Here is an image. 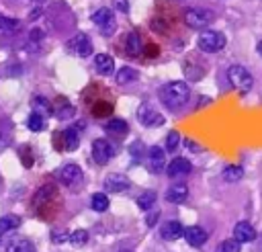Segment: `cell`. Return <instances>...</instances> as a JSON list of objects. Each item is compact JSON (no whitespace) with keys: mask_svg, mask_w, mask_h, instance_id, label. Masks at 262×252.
<instances>
[{"mask_svg":"<svg viewBox=\"0 0 262 252\" xmlns=\"http://www.w3.org/2000/svg\"><path fill=\"white\" fill-rule=\"evenodd\" d=\"M188 98H190V88H188L186 82L176 80V82H168L160 88V100L170 111L182 109L188 102Z\"/></svg>","mask_w":262,"mask_h":252,"instance_id":"obj_1","label":"cell"},{"mask_svg":"<svg viewBox=\"0 0 262 252\" xmlns=\"http://www.w3.org/2000/svg\"><path fill=\"white\" fill-rule=\"evenodd\" d=\"M227 78H229V84L237 90V92H242V94H246V92H250L252 90V84H254V80H252V74L244 68V66H229V70H227Z\"/></svg>","mask_w":262,"mask_h":252,"instance_id":"obj_2","label":"cell"},{"mask_svg":"<svg viewBox=\"0 0 262 252\" xmlns=\"http://www.w3.org/2000/svg\"><path fill=\"white\" fill-rule=\"evenodd\" d=\"M199 49L205 53H217L225 47V35L219 31H203L199 35Z\"/></svg>","mask_w":262,"mask_h":252,"instance_id":"obj_3","label":"cell"},{"mask_svg":"<svg viewBox=\"0 0 262 252\" xmlns=\"http://www.w3.org/2000/svg\"><path fill=\"white\" fill-rule=\"evenodd\" d=\"M213 20H215V14H213V10H209V8H188V10L184 12V23H186L190 29H205V27H209Z\"/></svg>","mask_w":262,"mask_h":252,"instance_id":"obj_4","label":"cell"},{"mask_svg":"<svg viewBox=\"0 0 262 252\" xmlns=\"http://www.w3.org/2000/svg\"><path fill=\"white\" fill-rule=\"evenodd\" d=\"M92 23L100 29L102 35H113L117 29V20H115V12L111 8H98L96 12H92Z\"/></svg>","mask_w":262,"mask_h":252,"instance_id":"obj_5","label":"cell"},{"mask_svg":"<svg viewBox=\"0 0 262 252\" xmlns=\"http://www.w3.org/2000/svg\"><path fill=\"white\" fill-rule=\"evenodd\" d=\"M68 51L78 55V57H88L92 53V41L86 33H76L68 43H66Z\"/></svg>","mask_w":262,"mask_h":252,"instance_id":"obj_6","label":"cell"},{"mask_svg":"<svg viewBox=\"0 0 262 252\" xmlns=\"http://www.w3.org/2000/svg\"><path fill=\"white\" fill-rule=\"evenodd\" d=\"M115 156V143H111L108 139H94L92 141V158L98 166L108 164V160Z\"/></svg>","mask_w":262,"mask_h":252,"instance_id":"obj_7","label":"cell"},{"mask_svg":"<svg viewBox=\"0 0 262 252\" xmlns=\"http://www.w3.org/2000/svg\"><path fill=\"white\" fill-rule=\"evenodd\" d=\"M59 180L68 186V188H78L84 180V174H82V168L76 166V164H66L61 170H59Z\"/></svg>","mask_w":262,"mask_h":252,"instance_id":"obj_8","label":"cell"},{"mask_svg":"<svg viewBox=\"0 0 262 252\" xmlns=\"http://www.w3.org/2000/svg\"><path fill=\"white\" fill-rule=\"evenodd\" d=\"M137 121L145 127H160L164 125V115H160L151 104H141L137 109Z\"/></svg>","mask_w":262,"mask_h":252,"instance_id":"obj_9","label":"cell"},{"mask_svg":"<svg viewBox=\"0 0 262 252\" xmlns=\"http://www.w3.org/2000/svg\"><path fill=\"white\" fill-rule=\"evenodd\" d=\"M164 164H166V156H164V150L160 145H151L147 150V168L149 172L154 174H160L164 170Z\"/></svg>","mask_w":262,"mask_h":252,"instance_id":"obj_10","label":"cell"},{"mask_svg":"<svg viewBox=\"0 0 262 252\" xmlns=\"http://www.w3.org/2000/svg\"><path fill=\"white\" fill-rule=\"evenodd\" d=\"M129 186H131V182L123 174H108L104 178V191L106 193H125Z\"/></svg>","mask_w":262,"mask_h":252,"instance_id":"obj_11","label":"cell"},{"mask_svg":"<svg viewBox=\"0 0 262 252\" xmlns=\"http://www.w3.org/2000/svg\"><path fill=\"white\" fill-rule=\"evenodd\" d=\"M192 170V164L186 158H174L168 166H166V174L170 178H178V176H186Z\"/></svg>","mask_w":262,"mask_h":252,"instance_id":"obj_12","label":"cell"},{"mask_svg":"<svg viewBox=\"0 0 262 252\" xmlns=\"http://www.w3.org/2000/svg\"><path fill=\"white\" fill-rule=\"evenodd\" d=\"M125 53L131 57H139L143 53V41L137 31H129L125 37Z\"/></svg>","mask_w":262,"mask_h":252,"instance_id":"obj_13","label":"cell"},{"mask_svg":"<svg viewBox=\"0 0 262 252\" xmlns=\"http://www.w3.org/2000/svg\"><path fill=\"white\" fill-rule=\"evenodd\" d=\"M182 236H184V240H186L190 246H196V248L207 242V232H205L201 225H190V227H186Z\"/></svg>","mask_w":262,"mask_h":252,"instance_id":"obj_14","label":"cell"},{"mask_svg":"<svg viewBox=\"0 0 262 252\" xmlns=\"http://www.w3.org/2000/svg\"><path fill=\"white\" fill-rule=\"evenodd\" d=\"M233 238H235L237 242H252V240L256 238V229H254V225L248 223V221H237L235 227H233Z\"/></svg>","mask_w":262,"mask_h":252,"instance_id":"obj_15","label":"cell"},{"mask_svg":"<svg viewBox=\"0 0 262 252\" xmlns=\"http://www.w3.org/2000/svg\"><path fill=\"white\" fill-rule=\"evenodd\" d=\"M186 197H188V186H186L184 182H176V184H172V186L168 188V193H166V199H168L170 203H174V205L184 203Z\"/></svg>","mask_w":262,"mask_h":252,"instance_id":"obj_16","label":"cell"},{"mask_svg":"<svg viewBox=\"0 0 262 252\" xmlns=\"http://www.w3.org/2000/svg\"><path fill=\"white\" fill-rule=\"evenodd\" d=\"M94 68H96L98 74L108 76V74H113V70H115V59H113L111 55H106V53H98V55L94 57Z\"/></svg>","mask_w":262,"mask_h":252,"instance_id":"obj_17","label":"cell"},{"mask_svg":"<svg viewBox=\"0 0 262 252\" xmlns=\"http://www.w3.org/2000/svg\"><path fill=\"white\" fill-rule=\"evenodd\" d=\"M31 107H33V113H39L41 117H47V115H53V104L49 102V98L37 94L31 98Z\"/></svg>","mask_w":262,"mask_h":252,"instance_id":"obj_18","label":"cell"},{"mask_svg":"<svg viewBox=\"0 0 262 252\" xmlns=\"http://www.w3.org/2000/svg\"><path fill=\"white\" fill-rule=\"evenodd\" d=\"M182 234H184V227H182L180 221H168V223L162 225V238L168 240V242L178 240Z\"/></svg>","mask_w":262,"mask_h":252,"instance_id":"obj_19","label":"cell"},{"mask_svg":"<svg viewBox=\"0 0 262 252\" xmlns=\"http://www.w3.org/2000/svg\"><path fill=\"white\" fill-rule=\"evenodd\" d=\"M78 143H80V129L76 125L74 127H66V131H63V148L68 152H74L78 148Z\"/></svg>","mask_w":262,"mask_h":252,"instance_id":"obj_20","label":"cell"},{"mask_svg":"<svg viewBox=\"0 0 262 252\" xmlns=\"http://www.w3.org/2000/svg\"><path fill=\"white\" fill-rule=\"evenodd\" d=\"M104 131L113 137H123V135H127V123L123 119H111L104 123Z\"/></svg>","mask_w":262,"mask_h":252,"instance_id":"obj_21","label":"cell"},{"mask_svg":"<svg viewBox=\"0 0 262 252\" xmlns=\"http://www.w3.org/2000/svg\"><path fill=\"white\" fill-rule=\"evenodd\" d=\"M6 252H35V244L27 238H14L6 244Z\"/></svg>","mask_w":262,"mask_h":252,"instance_id":"obj_22","label":"cell"},{"mask_svg":"<svg viewBox=\"0 0 262 252\" xmlns=\"http://www.w3.org/2000/svg\"><path fill=\"white\" fill-rule=\"evenodd\" d=\"M12 141V123L10 119H0V152L6 150V145Z\"/></svg>","mask_w":262,"mask_h":252,"instance_id":"obj_23","label":"cell"},{"mask_svg":"<svg viewBox=\"0 0 262 252\" xmlns=\"http://www.w3.org/2000/svg\"><path fill=\"white\" fill-rule=\"evenodd\" d=\"M18 225H20V217H18V215H12V213L2 215V217H0V236H4V234H8V232L16 229Z\"/></svg>","mask_w":262,"mask_h":252,"instance_id":"obj_24","label":"cell"},{"mask_svg":"<svg viewBox=\"0 0 262 252\" xmlns=\"http://www.w3.org/2000/svg\"><path fill=\"white\" fill-rule=\"evenodd\" d=\"M53 193H55L53 184H43V186L35 193V197H33V207H41L45 201H49V199L53 197Z\"/></svg>","mask_w":262,"mask_h":252,"instance_id":"obj_25","label":"cell"},{"mask_svg":"<svg viewBox=\"0 0 262 252\" xmlns=\"http://www.w3.org/2000/svg\"><path fill=\"white\" fill-rule=\"evenodd\" d=\"M137 76H139V72H137L135 68L125 66V68H121V70L117 72L115 80H117V84H129V82H135V80H137Z\"/></svg>","mask_w":262,"mask_h":252,"instance_id":"obj_26","label":"cell"},{"mask_svg":"<svg viewBox=\"0 0 262 252\" xmlns=\"http://www.w3.org/2000/svg\"><path fill=\"white\" fill-rule=\"evenodd\" d=\"M74 107L68 102V100H59V107L57 109H53V115L59 119V121H63V119H72L74 117Z\"/></svg>","mask_w":262,"mask_h":252,"instance_id":"obj_27","label":"cell"},{"mask_svg":"<svg viewBox=\"0 0 262 252\" xmlns=\"http://www.w3.org/2000/svg\"><path fill=\"white\" fill-rule=\"evenodd\" d=\"M90 207H92L94 211H98V213L106 211V209H108V197H106L104 193H94L92 199H90Z\"/></svg>","mask_w":262,"mask_h":252,"instance_id":"obj_28","label":"cell"},{"mask_svg":"<svg viewBox=\"0 0 262 252\" xmlns=\"http://www.w3.org/2000/svg\"><path fill=\"white\" fill-rule=\"evenodd\" d=\"M156 193L154 191H145L143 195H139L137 197V207L139 209H143V211H149L151 207H154V203H156Z\"/></svg>","mask_w":262,"mask_h":252,"instance_id":"obj_29","label":"cell"},{"mask_svg":"<svg viewBox=\"0 0 262 252\" xmlns=\"http://www.w3.org/2000/svg\"><path fill=\"white\" fill-rule=\"evenodd\" d=\"M221 176H223V180H227V182H237V180L244 176V170H242V166H225Z\"/></svg>","mask_w":262,"mask_h":252,"instance_id":"obj_30","label":"cell"},{"mask_svg":"<svg viewBox=\"0 0 262 252\" xmlns=\"http://www.w3.org/2000/svg\"><path fill=\"white\" fill-rule=\"evenodd\" d=\"M242 250V242H237L235 238H229V240H223L215 252H239Z\"/></svg>","mask_w":262,"mask_h":252,"instance_id":"obj_31","label":"cell"},{"mask_svg":"<svg viewBox=\"0 0 262 252\" xmlns=\"http://www.w3.org/2000/svg\"><path fill=\"white\" fill-rule=\"evenodd\" d=\"M43 125H45V117H41L39 113H31V115H29L27 127H29L31 131H41V129H43Z\"/></svg>","mask_w":262,"mask_h":252,"instance_id":"obj_32","label":"cell"},{"mask_svg":"<svg viewBox=\"0 0 262 252\" xmlns=\"http://www.w3.org/2000/svg\"><path fill=\"white\" fill-rule=\"evenodd\" d=\"M18 20L16 18H8V16H2L0 14V31H4V33H14V31H18Z\"/></svg>","mask_w":262,"mask_h":252,"instance_id":"obj_33","label":"cell"},{"mask_svg":"<svg viewBox=\"0 0 262 252\" xmlns=\"http://www.w3.org/2000/svg\"><path fill=\"white\" fill-rule=\"evenodd\" d=\"M70 242L76 244V246H84L88 242V232L86 229H74L70 234Z\"/></svg>","mask_w":262,"mask_h":252,"instance_id":"obj_34","label":"cell"},{"mask_svg":"<svg viewBox=\"0 0 262 252\" xmlns=\"http://www.w3.org/2000/svg\"><path fill=\"white\" fill-rule=\"evenodd\" d=\"M143 152H145V148H143V143H141V141H133V143H131V148H129V154H131L133 162H139V160L143 158Z\"/></svg>","mask_w":262,"mask_h":252,"instance_id":"obj_35","label":"cell"},{"mask_svg":"<svg viewBox=\"0 0 262 252\" xmlns=\"http://www.w3.org/2000/svg\"><path fill=\"white\" fill-rule=\"evenodd\" d=\"M178 143H180V135L176 131H170L168 137H166V150L168 152H176L178 150Z\"/></svg>","mask_w":262,"mask_h":252,"instance_id":"obj_36","label":"cell"},{"mask_svg":"<svg viewBox=\"0 0 262 252\" xmlns=\"http://www.w3.org/2000/svg\"><path fill=\"white\" fill-rule=\"evenodd\" d=\"M70 238V234L66 232V229H51V240L55 242V244H61V242H66Z\"/></svg>","mask_w":262,"mask_h":252,"instance_id":"obj_37","label":"cell"},{"mask_svg":"<svg viewBox=\"0 0 262 252\" xmlns=\"http://www.w3.org/2000/svg\"><path fill=\"white\" fill-rule=\"evenodd\" d=\"M113 6L117 12H123V14L129 12V0H113Z\"/></svg>","mask_w":262,"mask_h":252,"instance_id":"obj_38","label":"cell"},{"mask_svg":"<svg viewBox=\"0 0 262 252\" xmlns=\"http://www.w3.org/2000/svg\"><path fill=\"white\" fill-rule=\"evenodd\" d=\"M111 104L108 102H104V104H96V111H94V115L96 117H102V115H106V113H111Z\"/></svg>","mask_w":262,"mask_h":252,"instance_id":"obj_39","label":"cell"},{"mask_svg":"<svg viewBox=\"0 0 262 252\" xmlns=\"http://www.w3.org/2000/svg\"><path fill=\"white\" fill-rule=\"evenodd\" d=\"M158 217H160V213H158V211H151V213L145 217V223H147V225H154V223L158 221Z\"/></svg>","mask_w":262,"mask_h":252,"instance_id":"obj_40","label":"cell"},{"mask_svg":"<svg viewBox=\"0 0 262 252\" xmlns=\"http://www.w3.org/2000/svg\"><path fill=\"white\" fill-rule=\"evenodd\" d=\"M258 53H260V55H262V41H260V43H258Z\"/></svg>","mask_w":262,"mask_h":252,"instance_id":"obj_41","label":"cell"},{"mask_svg":"<svg viewBox=\"0 0 262 252\" xmlns=\"http://www.w3.org/2000/svg\"><path fill=\"white\" fill-rule=\"evenodd\" d=\"M119 252H133V250H127V248H123V250H119Z\"/></svg>","mask_w":262,"mask_h":252,"instance_id":"obj_42","label":"cell"},{"mask_svg":"<svg viewBox=\"0 0 262 252\" xmlns=\"http://www.w3.org/2000/svg\"><path fill=\"white\" fill-rule=\"evenodd\" d=\"M33 2H37V4H41V2H45V0H33Z\"/></svg>","mask_w":262,"mask_h":252,"instance_id":"obj_43","label":"cell"}]
</instances>
